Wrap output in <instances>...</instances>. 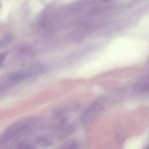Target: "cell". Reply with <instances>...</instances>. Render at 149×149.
<instances>
[{
    "instance_id": "obj_1",
    "label": "cell",
    "mask_w": 149,
    "mask_h": 149,
    "mask_svg": "<svg viewBox=\"0 0 149 149\" xmlns=\"http://www.w3.org/2000/svg\"><path fill=\"white\" fill-rule=\"evenodd\" d=\"M34 125L33 120H25L23 122H20L15 124L14 126L9 129V130L6 132L4 136V141H9L13 139L15 137L21 135L24 132H26L28 129Z\"/></svg>"
},
{
    "instance_id": "obj_2",
    "label": "cell",
    "mask_w": 149,
    "mask_h": 149,
    "mask_svg": "<svg viewBox=\"0 0 149 149\" xmlns=\"http://www.w3.org/2000/svg\"><path fill=\"white\" fill-rule=\"evenodd\" d=\"M61 149H78V146H77L76 144L71 143V144H69V145L65 146H63Z\"/></svg>"
}]
</instances>
